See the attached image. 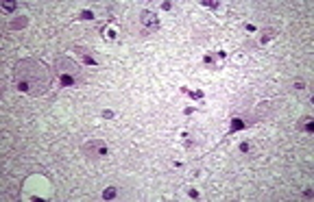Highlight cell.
<instances>
[{"label":"cell","mask_w":314,"mask_h":202,"mask_svg":"<svg viewBox=\"0 0 314 202\" xmlns=\"http://www.w3.org/2000/svg\"><path fill=\"white\" fill-rule=\"evenodd\" d=\"M15 83L20 91L39 96L50 85V74L39 61H22L15 65Z\"/></svg>","instance_id":"1"},{"label":"cell","mask_w":314,"mask_h":202,"mask_svg":"<svg viewBox=\"0 0 314 202\" xmlns=\"http://www.w3.org/2000/svg\"><path fill=\"white\" fill-rule=\"evenodd\" d=\"M57 72H59V81L63 87H72L81 81V74H79V67L68 61V59H59L57 61Z\"/></svg>","instance_id":"2"},{"label":"cell","mask_w":314,"mask_h":202,"mask_svg":"<svg viewBox=\"0 0 314 202\" xmlns=\"http://www.w3.org/2000/svg\"><path fill=\"white\" fill-rule=\"evenodd\" d=\"M83 152L89 159H98V157H105L107 154V146L103 141H89V143L83 146Z\"/></svg>","instance_id":"3"},{"label":"cell","mask_w":314,"mask_h":202,"mask_svg":"<svg viewBox=\"0 0 314 202\" xmlns=\"http://www.w3.org/2000/svg\"><path fill=\"white\" fill-rule=\"evenodd\" d=\"M140 20H142V24H144V26H149V29H157V26H159L157 15H155V13H151V11H142Z\"/></svg>","instance_id":"4"},{"label":"cell","mask_w":314,"mask_h":202,"mask_svg":"<svg viewBox=\"0 0 314 202\" xmlns=\"http://www.w3.org/2000/svg\"><path fill=\"white\" fill-rule=\"evenodd\" d=\"M77 52L83 57V61H85V63H89V65H96V59H94L89 52H83V48H77Z\"/></svg>","instance_id":"5"},{"label":"cell","mask_w":314,"mask_h":202,"mask_svg":"<svg viewBox=\"0 0 314 202\" xmlns=\"http://www.w3.org/2000/svg\"><path fill=\"white\" fill-rule=\"evenodd\" d=\"M113 196H116V189H113V187H109L107 191H103V198H107V200H111Z\"/></svg>","instance_id":"6"},{"label":"cell","mask_w":314,"mask_h":202,"mask_svg":"<svg viewBox=\"0 0 314 202\" xmlns=\"http://www.w3.org/2000/svg\"><path fill=\"white\" fill-rule=\"evenodd\" d=\"M244 126V122H240V120H233L231 122V131H238V128H242Z\"/></svg>","instance_id":"7"},{"label":"cell","mask_w":314,"mask_h":202,"mask_svg":"<svg viewBox=\"0 0 314 202\" xmlns=\"http://www.w3.org/2000/svg\"><path fill=\"white\" fill-rule=\"evenodd\" d=\"M301 128H303V131H308V133H312V128H314V126H312V122H305V124L301 126Z\"/></svg>","instance_id":"8"},{"label":"cell","mask_w":314,"mask_h":202,"mask_svg":"<svg viewBox=\"0 0 314 202\" xmlns=\"http://www.w3.org/2000/svg\"><path fill=\"white\" fill-rule=\"evenodd\" d=\"M24 24H26V20H20V22L15 20V22L11 24V26H13V29H18V26H24Z\"/></svg>","instance_id":"9"},{"label":"cell","mask_w":314,"mask_h":202,"mask_svg":"<svg viewBox=\"0 0 314 202\" xmlns=\"http://www.w3.org/2000/svg\"><path fill=\"white\" fill-rule=\"evenodd\" d=\"M240 150H242V152H249V150H251V143H240Z\"/></svg>","instance_id":"10"},{"label":"cell","mask_w":314,"mask_h":202,"mask_svg":"<svg viewBox=\"0 0 314 202\" xmlns=\"http://www.w3.org/2000/svg\"><path fill=\"white\" fill-rule=\"evenodd\" d=\"M81 17H83V20H92V17H94V15H92V13H89V11H83V13H81Z\"/></svg>","instance_id":"11"}]
</instances>
